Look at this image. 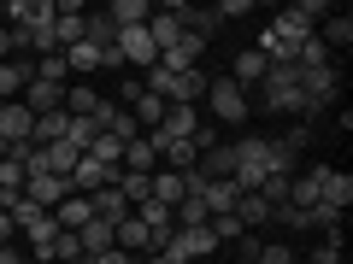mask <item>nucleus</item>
<instances>
[{
	"label": "nucleus",
	"instance_id": "obj_1",
	"mask_svg": "<svg viewBox=\"0 0 353 264\" xmlns=\"http://www.w3.org/2000/svg\"><path fill=\"white\" fill-rule=\"evenodd\" d=\"M230 153H236L230 182H236L241 194H253L271 170H289V176H294V153L283 147V141H271V135H241V141H230Z\"/></svg>",
	"mask_w": 353,
	"mask_h": 264
},
{
	"label": "nucleus",
	"instance_id": "obj_2",
	"mask_svg": "<svg viewBox=\"0 0 353 264\" xmlns=\"http://www.w3.org/2000/svg\"><path fill=\"white\" fill-rule=\"evenodd\" d=\"M259 106H265V112H277V118H301V112H306L294 65H283V71H265V82H259Z\"/></svg>",
	"mask_w": 353,
	"mask_h": 264
},
{
	"label": "nucleus",
	"instance_id": "obj_3",
	"mask_svg": "<svg viewBox=\"0 0 353 264\" xmlns=\"http://www.w3.org/2000/svg\"><path fill=\"white\" fill-rule=\"evenodd\" d=\"M206 112L218 124H248V88L230 76H206Z\"/></svg>",
	"mask_w": 353,
	"mask_h": 264
},
{
	"label": "nucleus",
	"instance_id": "obj_4",
	"mask_svg": "<svg viewBox=\"0 0 353 264\" xmlns=\"http://www.w3.org/2000/svg\"><path fill=\"white\" fill-rule=\"evenodd\" d=\"M159 252H165L171 264H194V258H212L218 241H212V229H176V235L165 241Z\"/></svg>",
	"mask_w": 353,
	"mask_h": 264
},
{
	"label": "nucleus",
	"instance_id": "obj_5",
	"mask_svg": "<svg viewBox=\"0 0 353 264\" xmlns=\"http://www.w3.org/2000/svg\"><path fill=\"white\" fill-rule=\"evenodd\" d=\"M24 200L36 206V212H59V200H71V176H30Z\"/></svg>",
	"mask_w": 353,
	"mask_h": 264
},
{
	"label": "nucleus",
	"instance_id": "obj_6",
	"mask_svg": "<svg viewBox=\"0 0 353 264\" xmlns=\"http://www.w3.org/2000/svg\"><path fill=\"white\" fill-rule=\"evenodd\" d=\"M30 129H36V112H30L24 100H6V106H0V141H6V147L30 141Z\"/></svg>",
	"mask_w": 353,
	"mask_h": 264
},
{
	"label": "nucleus",
	"instance_id": "obj_7",
	"mask_svg": "<svg viewBox=\"0 0 353 264\" xmlns=\"http://www.w3.org/2000/svg\"><path fill=\"white\" fill-rule=\"evenodd\" d=\"M159 135L165 141H194V135H201V106H165Z\"/></svg>",
	"mask_w": 353,
	"mask_h": 264
},
{
	"label": "nucleus",
	"instance_id": "obj_8",
	"mask_svg": "<svg viewBox=\"0 0 353 264\" xmlns=\"http://www.w3.org/2000/svg\"><path fill=\"white\" fill-rule=\"evenodd\" d=\"M30 82H36V65H30V59H6V65H0V106L18 100Z\"/></svg>",
	"mask_w": 353,
	"mask_h": 264
},
{
	"label": "nucleus",
	"instance_id": "obj_9",
	"mask_svg": "<svg viewBox=\"0 0 353 264\" xmlns=\"http://www.w3.org/2000/svg\"><path fill=\"white\" fill-rule=\"evenodd\" d=\"M324 170H330V164H312L306 176H294V182H289V206H294V212H312V206H318V188H324Z\"/></svg>",
	"mask_w": 353,
	"mask_h": 264
},
{
	"label": "nucleus",
	"instance_id": "obj_10",
	"mask_svg": "<svg viewBox=\"0 0 353 264\" xmlns=\"http://www.w3.org/2000/svg\"><path fill=\"white\" fill-rule=\"evenodd\" d=\"M136 217H141V223H148L153 247H165V241L176 235V223H171V206H159V200H141V206H136Z\"/></svg>",
	"mask_w": 353,
	"mask_h": 264
},
{
	"label": "nucleus",
	"instance_id": "obj_11",
	"mask_svg": "<svg viewBox=\"0 0 353 264\" xmlns=\"http://www.w3.org/2000/svg\"><path fill=\"white\" fill-rule=\"evenodd\" d=\"M106 18H112V30H141L153 18V0H112Z\"/></svg>",
	"mask_w": 353,
	"mask_h": 264
},
{
	"label": "nucleus",
	"instance_id": "obj_12",
	"mask_svg": "<svg viewBox=\"0 0 353 264\" xmlns=\"http://www.w3.org/2000/svg\"><path fill=\"white\" fill-rule=\"evenodd\" d=\"M201 206H206L212 217H224V212H236V206H241V188L230 182V176H224V182H206V188H201Z\"/></svg>",
	"mask_w": 353,
	"mask_h": 264
},
{
	"label": "nucleus",
	"instance_id": "obj_13",
	"mask_svg": "<svg viewBox=\"0 0 353 264\" xmlns=\"http://www.w3.org/2000/svg\"><path fill=\"white\" fill-rule=\"evenodd\" d=\"M148 41H153L159 53H171L176 41H183V24H176V18L165 12V6H153V18H148Z\"/></svg>",
	"mask_w": 353,
	"mask_h": 264
},
{
	"label": "nucleus",
	"instance_id": "obj_14",
	"mask_svg": "<svg viewBox=\"0 0 353 264\" xmlns=\"http://www.w3.org/2000/svg\"><path fill=\"white\" fill-rule=\"evenodd\" d=\"M124 170H136V176H153L159 170V147H153V135H136L124 147Z\"/></svg>",
	"mask_w": 353,
	"mask_h": 264
},
{
	"label": "nucleus",
	"instance_id": "obj_15",
	"mask_svg": "<svg viewBox=\"0 0 353 264\" xmlns=\"http://www.w3.org/2000/svg\"><path fill=\"white\" fill-rule=\"evenodd\" d=\"M101 106H106V94H94L88 82L65 88V112H71V118H101Z\"/></svg>",
	"mask_w": 353,
	"mask_h": 264
},
{
	"label": "nucleus",
	"instance_id": "obj_16",
	"mask_svg": "<svg viewBox=\"0 0 353 264\" xmlns=\"http://www.w3.org/2000/svg\"><path fill=\"white\" fill-rule=\"evenodd\" d=\"M18 100H24L36 118H41V112H65V88H53V82H30Z\"/></svg>",
	"mask_w": 353,
	"mask_h": 264
},
{
	"label": "nucleus",
	"instance_id": "obj_17",
	"mask_svg": "<svg viewBox=\"0 0 353 264\" xmlns=\"http://www.w3.org/2000/svg\"><path fill=\"white\" fill-rule=\"evenodd\" d=\"M88 206H94L101 223H124V217H130V200L118 188H94V194H88Z\"/></svg>",
	"mask_w": 353,
	"mask_h": 264
},
{
	"label": "nucleus",
	"instance_id": "obj_18",
	"mask_svg": "<svg viewBox=\"0 0 353 264\" xmlns=\"http://www.w3.org/2000/svg\"><path fill=\"white\" fill-rule=\"evenodd\" d=\"M65 129H71V112H41L36 129H30V141H36V147H59Z\"/></svg>",
	"mask_w": 353,
	"mask_h": 264
},
{
	"label": "nucleus",
	"instance_id": "obj_19",
	"mask_svg": "<svg viewBox=\"0 0 353 264\" xmlns=\"http://www.w3.org/2000/svg\"><path fill=\"white\" fill-rule=\"evenodd\" d=\"M77 241H83V258H101V252H112V223L88 217V223L77 229Z\"/></svg>",
	"mask_w": 353,
	"mask_h": 264
},
{
	"label": "nucleus",
	"instance_id": "obj_20",
	"mask_svg": "<svg viewBox=\"0 0 353 264\" xmlns=\"http://www.w3.org/2000/svg\"><path fill=\"white\" fill-rule=\"evenodd\" d=\"M83 41H88V47H101V53H112V41H118L112 18H106V12H83Z\"/></svg>",
	"mask_w": 353,
	"mask_h": 264
},
{
	"label": "nucleus",
	"instance_id": "obj_21",
	"mask_svg": "<svg viewBox=\"0 0 353 264\" xmlns=\"http://www.w3.org/2000/svg\"><path fill=\"white\" fill-rule=\"evenodd\" d=\"M88 217H94V206H88V194H71V200H59V212H53V223H59V229H71V235H77V229H83Z\"/></svg>",
	"mask_w": 353,
	"mask_h": 264
},
{
	"label": "nucleus",
	"instance_id": "obj_22",
	"mask_svg": "<svg viewBox=\"0 0 353 264\" xmlns=\"http://www.w3.org/2000/svg\"><path fill=\"white\" fill-rule=\"evenodd\" d=\"M265 71H271V65H265L259 53H248V47H241V53H236V71H230V82H241V88H259V82H265Z\"/></svg>",
	"mask_w": 353,
	"mask_h": 264
},
{
	"label": "nucleus",
	"instance_id": "obj_23",
	"mask_svg": "<svg viewBox=\"0 0 353 264\" xmlns=\"http://www.w3.org/2000/svg\"><path fill=\"white\" fill-rule=\"evenodd\" d=\"M101 65H106V53H101V47H88V41H77V47H65V71L88 76V71H101Z\"/></svg>",
	"mask_w": 353,
	"mask_h": 264
},
{
	"label": "nucleus",
	"instance_id": "obj_24",
	"mask_svg": "<svg viewBox=\"0 0 353 264\" xmlns=\"http://www.w3.org/2000/svg\"><path fill=\"white\" fill-rule=\"evenodd\" d=\"M318 41H324L330 53H336V47H347V41H353V18H347V12H341V18L330 12L324 24H318Z\"/></svg>",
	"mask_w": 353,
	"mask_h": 264
},
{
	"label": "nucleus",
	"instance_id": "obj_25",
	"mask_svg": "<svg viewBox=\"0 0 353 264\" xmlns=\"http://www.w3.org/2000/svg\"><path fill=\"white\" fill-rule=\"evenodd\" d=\"M206 217H212V212L201 206V194H189V200L171 206V223H176V229H206Z\"/></svg>",
	"mask_w": 353,
	"mask_h": 264
},
{
	"label": "nucleus",
	"instance_id": "obj_26",
	"mask_svg": "<svg viewBox=\"0 0 353 264\" xmlns=\"http://www.w3.org/2000/svg\"><path fill=\"white\" fill-rule=\"evenodd\" d=\"M153 200H159V206H176V200H189L183 176H176V170H153Z\"/></svg>",
	"mask_w": 353,
	"mask_h": 264
},
{
	"label": "nucleus",
	"instance_id": "obj_27",
	"mask_svg": "<svg viewBox=\"0 0 353 264\" xmlns=\"http://www.w3.org/2000/svg\"><path fill=\"white\" fill-rule=\"evenodd\" d=\"M236 223H241V229H259V223H271V206H265L259 194H241V206H236Z\"/></svg>",
	"mask_w": 353,
	"mask_h": 264
},
{
	"label": "nucleus",
	"instance_id": "obj_28",
	"mask_svg": "<svg viewBox=\"0 0 353 264\" xmlns=\"http://www.w3.org/2000/svg\"><path fill=\"white\" fill-rule=\"evenodd\" d=\"M24 182H30V170L12 159V147H6V159H0V194H24Z\"/></svg>",
	"mask_w": 353,
	"mask_h": 264
},
{
	"label": "nucleus",
	"instance_id": "obj_29",
	"mask_svg": "<svg viewBox=\"0 0 353 264\" xmlns=\"http://www.w3.org/2000/svg\"><path fill=\"white\" fill-rule=\"evenodd\" d=\"M94 135H101V124H94V118H71V129H65V147L88 153V147H94Z\"/></svg>",
	"mask_w": 353,
	"mask_h": 264
},
{
	"label": "nucleus",
	"instance_id": "obj_30",
	"mask_svg": "<svg viewBox=\"0 0 353 264\" xmlns=\"http://www.w3.org/2000/svg\"><path fill=\"white\" fill-rule=\"evenodd\" d=\"M253 264H301V252H294L289 241H265V247H259V258H253Z\"/></svg>",
	"mask_w": 353,
	"mask_h": 264
},
{
	"label": "nucleus",
	"instance_id": "obj_31",
	"mask_svg": "<svg viewBox=\"0 0 353 264\" xmlns=\"http://www.w3.org/2000/svg\"><path fill=\"white\" fill-rule=\"evenodd\" d=\"M71 258H83V241H77L71 229H59V241H53V264H71Z\"/></svg>",
	"mask_w": 353,
	"mask_h": 264
},
{
	"label": "nucleus",
	"instance_id": "obj_32",
	"mask_svg": "<svg viewBox=\"0 0 353 264\" xmlns=\"http://www.w3.org/2000/svg\"><path fill=\"white\" fill-rule=\"evenodd\" d=\"M88 159H101V164H124V147H118L112 135H94V147H88Z\"/></svg>",
	"mask_w": 353,
	"mask_h": 264
},
{
	"label": "nucleus",
	"instance_id": "obj_33",
	"mask_svg": "<svg viewBox=\"0 0 353 264\" xmlns=\"http://www.w3.org/2000/svg\"><path fill=\"white\" fill-rule=\"evenodd\" d=\"M283 147H289V153H301V147H312V124H294L289 135H283Z\"/></svg>",
	"mask_w": 353,
	"mask_h": 264
},
{
	"label": "nucleus",
	"instance_id": "obj_34",
	"mask_svg": "<svg viewBox=\"0 0 353 264\" xmlns=\"http://www.w3.org/2000/svg\"><path fill=\"white\" fill-rule=\"evenodd\" d=\"M306 264H341V247H336V241H318V247H312V258H306Z\"/></svg>",
	"mask_w": 353,
	"mask_h": 264
},
{
	"label": "nucleus",
	"instance_id": "obj_35",
	"mask_svg": "<svg viewBox=\"0 0 353 264\" xmlns=\"http://www.w3.org/2000/svg\"><path fill=\"white\" fill-rule=\"evenodd\" d=\"M212 12H218V24H224V18H248L253 6H248V0H224V6H212Z\"/></svg>",
	"mask_w": 353,
	"mask_h": 264
},
{
	"label": "nucleus",
	"instance_id": "obj_36",
	"mask_svg": "<svg viewBox=\"0 0 353 264\" xmlns=\"http://www.w3.org/2000/svg\"><path fill=\"white\" fill-rule=\"evenodd\" d=\"M141 94H148V88H141V76H130V82H124V94H118V106H136Z\"/></svg>",
	"mask_w": 353,
	"mask_h": 264
},
{
	"label": "nucleus",
	"instance_id": "obj_37",
	"mask_svg": "<svg viewBox=\"0 0 353 264\" xmlns=\"http://www.w3.org/2000/svg\"><path fill=\"white\" fill-rule=\"evenodd\" d=\"M0 264H30V252H18V247H0Z\"/></svg>",
	"mask_w": 353,
	"mask_h": 264
},
{
	"label": "nucleus",
	"instance_id": "obj_38",
	"mask_svg": "<svg viewBox=\"0 0 353 264\" xmlns=\"http://www.w3.org/2000/svg\"><path fill=\"white\" fill-rule=\"evenodd\" d=\"M94 264H136V258H130V252H118V247H112V252H101V258H94Z\"/></svg>",
	"mask_w": 353,
	"mask_h": 264
},
{
	"label": "nucleus",
	"instance_id": "obj_39",
	"mask_svg": "<svg viewBox=\"0 0 353 264\" xmlns=\"http://www.w3.org/2000/svg\"><path fill=\"white\" fill-rule=\"evenodd\" d=\"M71 264H94V258H71Z\"/></svg>",
	"mask_w": 353,
	"mask_h": 264
}]
</instances>
